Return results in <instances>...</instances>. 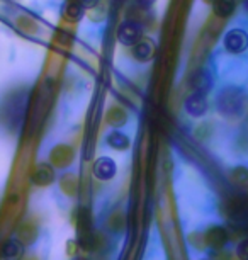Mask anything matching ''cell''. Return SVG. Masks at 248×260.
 Returning <instances> with one entry per match:
<instances>
[{"label":"cell","mask_w":248,"mask_h":260,"mask_svg":"<svg viewBox=\"0 0 248 260\" xmlns=\"http://www.w3.org/2000/svg\"><path fill=\"white\" fill-rule=\"evenodd\" d=\"M216 107L223 116H240L246 107V95L238 87H225L216 95Z\"/></svg>","instance_id":"obj_1"},{"label":"cell","mask_w":248,"mask_h":260,"mask_svg":"<svg viewBox=\"0 0 248 260\" xmlns=\"http://www.w3.org/2000/svg\"><path fill=\"white\" fill-rule=\"evenodd\" d=\"M119 45L123 46H134L143 39V26L136 21H124L119 24L118 31H116Z\"/></svg>","instance_id":"obj_2"},{"label":"cell","mask_w":248,"mask_h":260,"mask_svg":"<svg viewBox=\"0 0 248 260\" xmlns=\"http://www.w3.org/2000/svg\"><path fill=\"white\" fill-rule=\"evenodd\" d=\"M223 46L231 55H241L248 50V34L243 29H230L223 38Z\"/></svg>","instance_id":"obj_3"},{"label":"cell","mask_w":248,"mask_h":260,"mask_svg":"<svg viewBox=\"0 0 248 260\" xmlns=\"http://www.w3.org/2000/svg\"><path fill=\"white\" fill-rule=\"evenodd\" d=\"M92 174H94L95 179L102 180V182H108V180L114 179L116 174H118V165L113 158L109 156H100L94 161V167H92Z\"/></svg>","instance_id":"obj_4"},{"label":"cell","mask_w":248,"mask_h":260,"mask_svg":"<svg viewBox=\"0 0 248 260\" xmlns=\"http://www.w3.org/2000/svg\"><path fill=\"white\" fill-rule=\"evenodd\" d=\"M184 109L191 117H202L207 112L209 106H207V99L204 94H197V92H192V94L187 95L186 102H184Z\"/></svg>","instance_id":"obj_5"},{"label":"cell","mask_w":248,"mask_h":260,"mask_svg":"<svg viewBox=\"0 0 248 260\" xmlns=\"http://www.w3.org/2000/svg\"><path fill=\"white\" fill-rule=\"evenodd\" d=\"M24 255H26V243L21 242L17 237L6 240V243L0 248L2 260H22Z\"/></svg>","instance_id":"obj_6"},{"label":"cell","mask_w":248,"mask_h":260,"mask_svg":"<svg viewBox=\"0 0 248 260\" xmlns=\"http://www.w3.org/2000/svg\"><path fill=\"white\" fill-rule=\"evenodd\" d=\"M204 243L211 250H221L228 243V232L223 226H211L204 233Z\"/></svg>","instance_id":"obj_7"},{"label":"cell","mask_w":248,"mask_h":260,"mask_svg":"<svg viewBox=\"0 0 248 260\" xmlns=\"http://www.w3.org/2000/svg\"><path fill=\"white\" fill-rule=\"evenodd\" d=\"M32 182L38 187H48L55 182V167L50 164H40L32 174Z\"/></svg>","instance_id":"obj_8"},{"label":"cell","mask_w":248,"mask_h":260,"mask_svg":"<svg viewBox=\"0 0 248 260\" xmlns=\"http://www.w3.org/2000/svg\"><path fill=\"white\" fill-rule=\"evenodd\" d=\"M211 85H212V80L206 70L196 72L191 78V89H192V92H197V94L206 95L209 89H211Z\"/></svg>","instance_id":"obj_9"},{"label":"cell","mask_w":248,"mask_h":260,"mask_svg":"<svg viewBox=\"0 0 248 260\" xmlns=\"http://www.w3.org/2000/svg\"><path fill=\"white\" fill-rule=\"evenodd\" d=\"M133 56L139 61H150L155 56V45L152 41L141 39L133 46Z\"/></svg>","instance_id":"obj_10"},{"label":"cell","mask_w":248,"mask_h":260,"mask_svg":"<svg viewBox=\"0 0 248 260\" xmlns=\"http://www.w3.org/2000/svg\"><path fill=\"white\" fill-rule=\"evenodd\" d=\"M105 141H108V145L111 146L113 150H118V151H124L128 150L131 146V140L128 135L121 133V131H111V133H108V136H105Z\"/></svg>","instance_id":"obj_11"},{"label":"cell","mask_w":248,"mask_h":260,"mask_svg":"<svg viewBox=\"0 0 248 260\" xmlns=\"http://www.w3.org/2000/svg\"><path fill=\"white\" fill-rule=\"evenodd\" d=\"M236 9L235 0H212V11L218 17H230Z\"/></svg>","instance_id":"obj_12"},{"label":"cell","mask_w":248,"mask_h":260,"mask_svg":"<svg viewBox=\"0 0 248 260\" xmlns=\"http://www.w3.org/2000/svg\"><path fill=\"white\" fill-rule=\"evenodd\" d=\"M84 12L85 9L82 7V4L79 0H70V2H66L65 6V14L68 19H72V21H79V19L84 17Z\"/></svg>","instance_id":"obj_13"},{"label":"cell","mask_w":248,"mask_h":260,"mask_svg":"<svg viewBox=\"0 0 248 260\" xmlns=\"http://www.w3.org/2000/svg\"><path fill=\"white\" fill-rule=\"evenodd\" d=\"M72 150L65 148V146H60V148L55 150L53 153V167H65L66 164L72 161Z\"/></svg>","instance_id":"obj_14"},{"label":"cell","mask_w":248,"mask_h":260,"mask_svg":"<svg viewBox=\"0 0 248 260\" xmlns=\"http://www.w3.org/2000/svg\"><path fill=\"white\" fill-rule=\"evenodd\" d=\"M21 242L24 243H32L36 240V228L29 226V224H24V226L19 228V237Z\"/></svg>","instance_id":"obj_15"},{"label":"cell","mask_w":248,"mask_h":260,"mask_svg":"<svg viewBox=\"0 0 248 260\" xmlns=\"http://www.w3.org/2000/svg\"><path fill=\"white\" fill-rule=\"evenodd\" d=\"M82 4V7L84 9H94L97 4H99V0H79Z\"/></svg>","instance_id":"obj_16"},{"label":"cell","mask_w":248,"mask_h":260,"mask_svg":"<svg viewBox=\"0 0 248 260\" xmlns=\"http://www.w3.org/2000/svg\"><path fill=\"white\" fill-rule=\"evenodd\" d=\"M138 6H141V7H150V6H153L157 0H134Z\"/></svg>","instance_id":"obj_17"},{"label":"cell","mask_w":248,"mask_h":260,"mask_svg":"<svg viewBox=\"0 0 248 260\" xmlns=\"http://www.w3.org/2000/svg\"><path fill=\"white\" fill-rule=\"evenodd\" d=\"M70 260H89L87 257H80V255H75V257H72Z\"/></svg>","instance_id":"obj_18"},{"label":"cell","mask_w":248,"mask_h":260,"mask_svg":"<svg viewBox=\"0 0 248 260\" xmlns=\"http://www.w3.org/2000/svg\"><path fill=\"white\" fill-rule=\"evenodd\" d=\"M245 6H246V9H248V0H245Z\"/></svg>","instance_id":"obj_19"}]
</instances>
